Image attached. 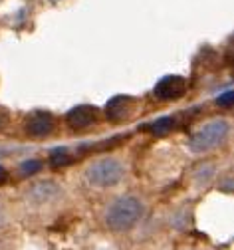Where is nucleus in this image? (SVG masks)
<instances>
[{
    "label": "nucleus",
    "mask_w": 234,
    "mask_h": 250,
    "mask_svg": "<svg viewBox=\"0 0 234 250\" xmlns=\"http://www.w3.org/2000/svg\"><path fill=\"white\" fill-rule=\"evenodd\" d=\"M230 135V123L222 117L218 119H211L207 123H203L200 127L189 137V149L192 153H209L220 145L226 143Z\"/></svg>",
    "instance_id": "obj_2"
},
{
    "label": "nucleus",
    "mask_w": 234,
    "mask_h": 250,
    "mask_svg": "<svg viewBox=\"0 0 234 250\" xmlns=\"http://www.w3.org/2000/svg\"><path fill=\"white\" fill-rule=\"evenodd\" d=\"M72 161V157H70V153H68V149H58V151H54V155H52V165L54 167H62V165H68Z\"/></svg>",
    "instance_id": "obj_11"
},
{
    "label": "nucleus",
    "mask_w": 234,
    "mask_h": 250,
    "mask_svg": "<svg viewBox=\"0 0 234 250\" xmlns=\"http://www.w3.org/2000/svg\"><path fill=\"white\" fill-rule=\"evenodd\" d=\"M173 125H175V119L167 115V117L157 119V121L151 125V131H153L155 135H165V133H169V131L173 129Z\"/></svg>",
    "instance_id": "obj_9"
},
{
    "label": "nucleus",
    "mask_w": 234,
    "mask_h": 250,
    "mask_svg": "<svg viewBox=\"0 0 234 250\" xmlns=\"http://www.w3.org/2000/svg\"><path fill=\"white\" fill-rule=\"evenodd\" d=\"M95 119H97V109L93 105H78V107H74L72 111H68V115H65L68 125L72 129H76V131L91 127V125L95 123Z\"/></svg>",
    "instance_id": "obj_7"
},
{
    "label": "nucleus",
    "mask_w": 234,
    "mask_h": 250,
    "mask_svg": "<svg viewBox=\"0 0 234 250\" xmlns=\"http://www.w3.org/2000/svg\"><path fill=\"white\" fill-rule=\"evenodd\" d=\"M145 212V207L143 203L133 197V195H125V197H119L115 199L107 210H106V225L111 229V230H117V232H123V230H129L133 229Z\"/></svg>",
    "instance_id": "obj_1"
},
{
    "label": "nucleus",
    "mask_w": 234,
    "mask_h": 250,
    "mask_svg": "<svg viewBox=\"0 0 234 250\" xmlns=\"http://www.w3.org/2000/svg\"><path fill=\"white\" fill-rule=\"evenodd\" d=\"M6 179H8V171H6L2 165H0V185L6 183Z\"/></svg>",
    "instance_id": "obj_14"
},
{
    "label": "nucleus",
    "mask_w": 234,
    "mask_h": 250,
    "mask_svg": "<svg viewBox=\"0 0 234 250\" xmlns=\"http://www.w3.org/2000/svg\"><path fill=\"white\" fill-rule=\"evenodd\" d=\"M8 113H6V109H2V107H0V131H2L4 127H6V125H8Z\"/></svg>",
    "instance_id": "obj_13"
},
{
    "label": "nucleus",
    "mask_w": 234,
    "mask_h": 250,
    "mask_svg": "<svg viewBox=\"0 0 234 250\" xmlns=\"http://www.w3.org/2000/svg\"><path fill=\"white\" fill-rule=\"evenodd\" d=\"M56 127V119L48 111H34L26 119V133L30 137H48Z\"/></svg>",
    "instance_id": "obj_5"
},
{
    "label": "nucleus",
    "mask_w": 234,
    "mask_h": 250,
    "mask_svg": "<svg viewBox=\"0 0 234 250\" xmlns=\"http://www.w3.org/2000/svg\"><path fill=\"white\" fill-rule=\"evenodd\" d=\"M133 105H135V100L129 96H115L106 104V115L111 121H123L131 115Z\"/></svg>",
    "instance_id": "obj_8"
},
{
    "label": "nucleus",
    "mask_w": 234,
    "mask_h": 250,
    "mask_svg": "<svg viewBox=\"0 0 234 250\" xmlns=\"http://www.w3.org/2000/svg\"><path fill=\"white\" fill-rule=\"evenodd\" d=\"M185 91H187V80L183 76H165L153 87V96L161 102H175L185 96Z\"/></svg>",
    "instance_id": "obj_4"
},
{
    "label": "nucleus",
    "mask_w": 234,
    "mask_h": 250,
    "mask_svg": "<svg viewBox=\"0 0 234 250\" xmlns=\"http://www.w3.org/2000/svg\"><path fill=\"white\" fill-rule=\"evenodd\" d=\"M125 167L115 157H104L85 169V181L95 189H109L123 181Z\"/></svg>",
    "instance_id": "obj_3"
},
{
    "label": "nucleus",
    "mask_w": 234,
    "mask_h": 250,
    "mask_svg": "<svg viewBox=\"0 0 234 250\" xmlns=\"http://www.w3.org/2000/svg\"><path fill=\"white\" fill-rule=\"evenodd\" d=\"M62 195V187L54 181H38L28 189L26 197L34 205H48Z\"/></svg>",
    "instance_id": "obj_6"
},
{
    "label": "nucleus",
    "mask_w": 234,
    "mask_h": 250,
    "mask_svg": "<svg viewBox=\"0 0 234 250\" xmlns=\"http://www.w3.org/2000/svg\"><path fill=\"white\" fill-rule=\"evenodd\" d=\"M216 104L220 107H232V104H234V91H224L222 96L216 98Z\"/></svg>",
    "instance_id": "obj_12"
},
{
    "label": "nucleus",
    "mask_w": 234,
    "mask_h": 250,
    "mask_svg": "<svg viewBox=\"0 0 234 250\" xmlns=\"http://www.w3.org/2000/svg\"><path fill=\"white\" fill-rule=\"evenodd\" d=\"M18 171H20V175H24V177L36 175V173L42 171V161H38V159H26L24 163H20Z\"/></svg>",
    "instance_id": "obj_10"
}]
</instances>
